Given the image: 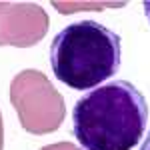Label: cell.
Masks as SVG:
<instances>
[{
    "label": "cell",
    "instance_id": "cell-1",
    "mask_svg": "<svg viewBox=\"0 0 150 150\" xmlns=\"http://www.w3.org/2000/svg\"><path fill=\"white\" fill-rule=\"evenodd\" d=\"M148 122V104L134 84L112 80L86 92L72 110V134L84 150H130Z\"/></svg>",
    "mask_w": 150,
    "mask_h": 150
},
{
    "label": "cell",
    "instance_id": "cell-2",
    "mask_svg": "<svg viewBox=\"0 0 150 150\" xmlns=\"http://www.w3.org/2000/svg\"><path fill=\"white\" fill-rule=\"evenodd\" d=\"M50 66L56 80L70 88H94L120 68V36L96 20L70 24L50 44Z\"/></svg>",
    "mask_w": 150,
    "mask_h": 150
},
{
    "label": "cell",
    "instance_id": "cell-3",
    "mask_svg": "<svg viewBox=\"0 0 150 150\" xmlns=\"http://www.w3.org/2000/svg\"><path fill=\"white\" fill-rule=\"evenodd\" d=\"M10 102L18 120L30 134H50L60 128L66 106L62 94L38 70L18 72L10 84Z\"/></svg>",
    "mask_w": 150,
    "mask_h": 150
},
{
    "label": "cell",
    "instance_id": "cell-4",
    "mask_svg": "<svg viewBox=\"0 0 150 150\" xmlns=\"http://www.w3.org/2000/svg\"><path fill=\"white\" fill-rule=\"evenodd\" d=\"M46 32L48 16L42 6L30 2H0V46H34Z\"/></svg>",
    "mask_w": 150,
    "mask_h": 150
},
{
    "label": "cell",
    "instance_id": "cell-5",
    "mask_svg": "<svg viewBox=\"0 0 150 150\" xmlns=\"http://www.w3.org/2000/svg\"><path fill=\"white\" fill-rule=\"evenodd\" d=\"M40 150H82V148L70 144V142H54V144H48V146H44Z\"/></svg>",
    "mask_w": 150,
    "mask_h": 150
},
{
    "label": "cell",
    "instance_id": "cell-6",
    "mask_svg": "<svg viewBox=\"0 0 150 150\" xmlns=\"http://www.w3.org/2000/svg\"><path fill=\"white\" fill-rule=\"evenodd\" d=\"M4 148V124H2V114H0V150Z\"/></svg>",
    "mask_w": 150,
    "mask_h": 150
},
{
    "label": "cell",
    "instance_id": "cell-7",
    "mask_svg": "<svg viewBox=\"0 0 150 150\" xmlns=\"http://www.w3.org/2000/svg\"><path fill=\"white\" fill-rule=\"evenodd\" d=\"M140 150H150V132H148V136H146V140L140 144Z\"/></svg>",
    "mask_w": 150,
    "mask_h": 150
},
{
    "label": "cell",
    "instance_id": "cell-8",
    "mask_svg": "<svg viewBox=\"0 0 150 150\" xmlns=\"http://www.w3.org/2000/svg\"><path fill=\"white\" fill-rule=\"evenodd\" d=\"M144 12H146V18L150 22V2H144Z\"/></svg>",
    "mask_w": 150,
    "mask_h": 150
}]
</instances>
